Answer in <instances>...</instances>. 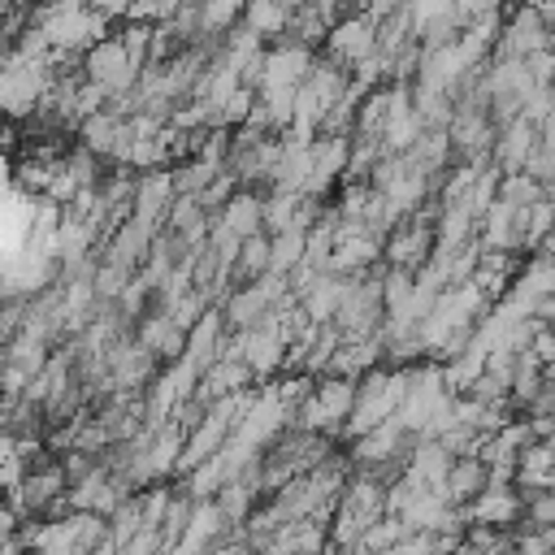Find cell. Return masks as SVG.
<instances>
[{"label": "cell", "mask_w": 555, "mask_h": 555, "mask_svg": "<svg viewBox=\"0 0 555 555\" xmlns=\"http://www.w3.org/2000/svg\"><path fill=\"white\" fill-rule=\"evenodd\" d=\"M525 69L533 74V82H551V78H555V52H551V48L529 52V56H525Z\"/></svg>", "instance_id": "cell-7"}, {"label": "cell", "mask_w": 555, "mask_h": 555, "mask_svg": "<svg viewBox=\"0 0 555 555\" xmlns=\"http://www.w3.org/2000/svg\"><path fill=\"white\" fill-rule=\"evenodd\" d=\"M481 486H486V468L481 464H460L455 468V490L468 494V490H481Z\"/></svg>", "instance_id": "cell-9"}, {"label": "cell", "mask_w": 555, "mask_h": 555, "mask_svg": "<svg viewBox=\"0 0 555 555\" xmlns=\"http://www.w3.org/2000/svg\"><path fill=\"white\" fill-rule=\"evenodd\" d=\"M555 230V199H546V195H538L533 204H529V221H525V243L529 247H538L546 234Z\"/></svg>", "instance_id": "cell-5"}, {"label": "cell", "mask_w": 555, "mask_h": 555, "mask_svg": "<svg viewBox=\"0 0 555 555\" xmlns=\"http://www.w3.org/2000/svg\"><path fill=\"white\" fill-rule=\"evenodd\" d=\"M546 13L538 9V4H525L516 17H512V26L503 30V61L507 56H529V52H538V48H546Z\"/></svg>", "instance_id": "cell-2"}, {"label": "cell", "mask_w": 555, "mask_h": 555, "mask_svg": "<svg viewBox=\"0 0 555 555\" xmlns=\"http://www.w3.org/2000/svg\"><path fill=\"white\" fill-rule=\"evenodd\" d=\"M538 195H542V182H538V178H529L525 169L507 173V182H503V199H507V204H533Z\"/></svg>", "instance_id": "cell-6"}, {"label": "cell", "mask_w": 555, "mask_h": 555, "mask_svg": "<svg viewBox=\"0 0 555 555\" xmlns=\"http://www.w3.org/2000/svg\"><path fill=\"white\" fill-rule=\"evenodd\" d=\"M529 351H533L542 364H555V330H551L546 321H542V325H538V334L529 338Z\"/></svg>", "instance_id": "cell-8"}, {"label": "cell", "mask_w": 555, "mask_h": 555, "mask_svg": "<svg viewBox=\"0 0 555 555\" xmlns=\"http://www.w3.org/2000/svg\"><path fill=\"white\" fill-rule=\"evenodd\" d=\"M546 91H551V113H555V82H551V87H546Z\"/></svg>", "instance_id": "cell-11"}, {"label": "cell", "mask_w": 555, "mask_h": 555, "mask_svg": "<svg viewBox=\"0 0 555 555\" xmlns=\"http://www.w3.org/2000/svg\"><path fill=\"white\" fill-rule=\"evenodd\" d=\"M35 212L26 199H17L4 182H0V291L9 286V278H26L30 273V256H35Z\"/></svg>", "instance_id": "cell-1"}, {"label": "cell", "mask_w": 555, "mask_h": 555, "mask_svg": "<svg viewBox=\"0 0 555 555\" xmlns=\"http://www.w3.org/2000/svg\"><path fill=\"white\" fill-rule=\"evenodd\" d=\"M494 4H499V0H468L464 9H494Z\"/></svg>", "instance_id": "cell-10"}, {"label": "cell", "mask_w": 555, "mask_h": 555, "mask_svg": "<svg viewBox=\"0 0 555 555\" xmlns=\"http://www.w3.org/2000/svg\"><path fill=\"white\" fill-rule=\"evenodd\" d=\"M533 143H538V126L516 113L512 121H503V134H499V165H503L507 173H516V169L525 165V156L533 152Z\"/></svg>", "instance_id": "cell-3"}, {"label": "cell", "mask_w": 555, "mask_h": 555, "mask_svg": "<svg viewBox=\"0 0 555 555\" xmlns=\"http://www.w3.org/2000/svg\"><path fill=\"white\" fill-rule=\"evenodd\" d=\"M520 512H525V503H520V494H512V486H490L486 499L477 503V516L486 525H516Z\"/></svg>", "instance_id": "cell-4"}]
</instances>
